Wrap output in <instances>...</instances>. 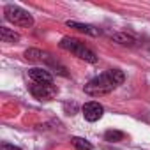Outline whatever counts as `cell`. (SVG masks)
Returning <instances> with one entry per match:
<instances>
[{"label": "cell", "instance_id": "1", "mask_svg": "<svg viewBox=\"0 0 150 150\" xmlns=\"http://www.w3.org/2000/svg\"><path fill=\"white\" fill-rule=\"evenodd\" d=\"M124 80H125V76H124V72L120 69H110V71L99 74V76L92 78L85 85V94H88V96H104V94H110L118 85H122Z\"/></svg>", "mask_w": 150, "mask_h": 150}, {"label": "cell", "instance_id": "2", "mask_svg": "<svg viewBox=\"0 0 150 150\" xmlns=\"http://www.w3.org/2000/svg\"><path fill=\"white\" fill-rule=\"evenodd\" d=\"M58 44H60L62 50H65V51H69L72 55H76L78 58H81L85 62H90V64H96L97 62V55L88 46H85L81 41L74 39V37H62V41Z\"/></svg>", "mask_w": 150, "mask_h": 150}, {"label": "cell", "instance_id": "3", "mask_svg": "<svg viewBox=\"0 0 150 150\" xmlns=\"http://www.w3.org/2000/svg\"><path fill=\"white\" fill-rule=\"evenodd\" d=\"M4 16L9 23H13L16 27H32L34 25L32 14L28 11H25L23 7H20V6H13V4L6 6L4 7Z\"/></svg>", "mask_w": 150, "mask_h": 150}, {"label": "cell", "instance_id": "4", "mask_svg": "<svg viewBox=\"0 0 150 150\" xmlns=\"http://www.w3.org/2000/svg\"><path fill=\"white\" fill-rule=\"evenodd\" d=\"M57 87L53 83H34L30 85V94L39 101H50L57 96Z\"/></svg>", "mask_w": 150, "mask_h": 150}, {"label": "cell", "instance_id": "5", "mask_svg": "<svg viewBox=\"0 0 150 150\" xmlns=\"http://www.w3.org/2000/svg\"><path fill=\"white\" fill-rule=\"evenodd\" d=\"M103 113H104V108H103L99 103H96V101H90V103H87V104L83 106V117H85V120H88V122L99 120V118L103 117Z\"/></svg>", "mask_w": 150, "mask_h": 150}, {"label": "cell", "instance_id": "6", "mask_svg": "<svg viewBox=\"0 0 150 150\" xmlns=\"http://www.w3.org/2000/svg\"><path fill=\"white\" fill-rule=\"evenodd\" d=\"M28 76L34 80V83H53V76L51 72L41 67H34L28 71Z\"/></svg>", "mask_w": 150, "mask_h": 150}, {"label": "cell", "instance_id": "7", "mask_svg": "<svg viewBox=\"0 0 150 150\" xmlns=\"http://www.w3.org/2000/svg\"><path fill=\"white\" fill-rule=\"evenodd\" d=\"M65 25H67V27H71V28H76L78 32L88 34V35H99V28H96V27H92V25H87V23H78V21H67Z\"/></svg>", "mask_w": 150, "mask_h": 150}, {"label": "cell", "instance_id": "8", "mask_svg": "<svg viewBox=\"0 0 150 150\" xmlns=\"http://www.w3.org/2000/svg\"><path fill=\"white\" fill-rule=\"evenodd\" d=\"M0 39H2V42H18L20 34H16L14 30H11L7 27H0Z\"/></svg>", "mask_w": 150, "mask_h": 150}, {"label": "cell", "instance_id": "9", "mask_svg": "<svg viewBox=\"0 0 150 150\" xmlns=\"http://www.w3.org/2000/svg\"><path fill=\"white\" fill-rule=\"evenodd\" d=\"M115 42L122 44V46H136V39L129 34H124V32H118V34H113L111 35Z\"/></svg>", "mask_w": 150, "mask_h": 150}, {"label": "cell", "instance_id": "10", "mask_svg": "<svg viewBox=\"0 0 150 150\" xmlns=\"http://www.w3.org/2000/svg\"><path fill=\"white\" fill-rule=\"evenodd\" d=\"M25 58L30 60V62H42V60L48 58V55L42 53V51H39V50H27L25 51Z\"/></svg>", "mask_w": 150, "mask_h": 150}, {"label": "cell", "instance_id": "11", "mask_svg": "<svg viewBox=\"0 0 150 150\" xmlns=\"http://www.w3.org/2000/svg\"><path fill=\"white\" fill-rule=\"evenodd\" d=\"M125 138V134L122 131H117V129H110L104 132V139L110 141V143H117V141H122Z\"/></svg>", "mask_w": 150, "mask_h": 150}, {"label": "cell", "instance_id": "12", "mask_svg": "<svg viewBox=\"0 0 150 150\" xmlns=\"http://www.w3.org/2000/svg\"><path fill=\"white\" fill-rule=\"evenodd\" d=\"M72 145L76 146V150H92V145H90V141L88 139H85V138H72Z\"/></svg>", "mask_w": 150, "mask_h": 150}, {"label": "cell", "instance_id": "13", "mask_svg": "<svg viewBox=\"0 0 150 150\" xmlns=\"http://www.w3.org/2000/svg\"><path fill=\"white\" fill-rule=\"evenodd\" d=\"M0 150H21V148H20V146L11 145V143H7V141H4L2 145H0Z\"/></svg>", "mask_w": 150, "mask_h": 150}]
</instances>
